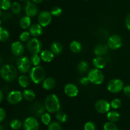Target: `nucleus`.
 Masks as SVG:
<instances>
[{
    "label": "nucleus",
    "instance_id": "f257e3e1",
    "mask_svg": "<svg viewBox=\"0 0 130 130\" xmlns=\"http://www.w3.org/2000/svg\"><path fill=\"white\" fill-rule=\"evenodd\" d=\"M44 107L49 113H57L60 110V102L56 94H51L47 96L44 101Z\"/></svg>",
    "mask_w": 130,
    "mask_h": 130
},
{
    "label": "nucleus",
    "instance_id": "f03ea898",
    "mask_svg": "<svg viewBox=\"0 0 130 130\" xmlns=\"http://www.w3.org/2000/svg\"><path fill=\"white\" fill-rule=\"evenodd\" d=\"M1 76L6 82H12L17 76V70L13 65L5 64L0 70Z\"/></svg>",
    "mask_w": 130,
    "mask_h": 130
},
{
    "label": "nucleus",
    "instance_id": "7ed1b4c3",
    "mask_svg": "<svg viewBox=\"0 0 130 130\" xmlns=\"http://www.w3.org/2000/svg\"><path fill=\"white\" fill-rule=\"evenodd\" d=\"M45 70L41 66H34L29 71L30 80L35 84H39L45 79Z\"/></svg>",
    "mask_w": 130,
    "mask_h": 130
},
{
    "label": "nucleus",
    "instance_id": "20e7f679",
    "mask_svg": "<svg viewBox=\"0 0 130 130\" xmlns=\"http://www.w3.org/2000/svg\"><path fill=\"white\" fill-rule=\"evenodd\" d=\"M88 77L90 82L95 85H100L104 80V75L102 71L95 68L89 71Z\"/></svg>",
    "mask_w": 130,
    "mask_h": 130
},
{
    "label": "nucleus",
    "instance_id": "39448f33",
    "mask_svg": "<svg viewBox=\"0 0 130 130\" xmlns=\"http://www.w3.org/2000/svg\"><path fill=\"white\" fill-rule=\"evenodd\" d=\"M31 62L26 56H20L17 61V67L18 70L22 73H26L30 70Z\"/></svg>",
    "mask_w": 130,
    "mask_h": 130
},
{
    "label": "nucleus",
    "instance_id": "423d86ee",
    "mask_svg": "<svg viewBox=\"0 0 130 130\" xmlns=\"http://www.w3.org/2000/svg\"><path fill=\"white\" fill-rule=\"evenodd\" d=\"M27 48L32 54H38L41 52V42L36 37H34L28 41Z\"/></svg>",
    "mask_w": 130,
    "mask_h": 130
},
{
    "label": "nucleus",
    "instance_id": "0eeeda50",
    "mask_svg": "<svg viewBox=\"0 0 130 130\" xmlns=\"http://www.w3.org/2000/svg\"><path fill=\"white\" fill-rule=\"evenodd\" d=\"M124 84L121 79H114L110 80L107 84V89L112 93H118L123 90Z\"/></svg>",
    "mask_w": 130,
    "mask_h": 130
},
{
    "label": "nucleus",
    "instance_id": "6e6552de",
    "mask_svg": "<svg viewBox=\"0 0 130 130\" xmlns=\"http://www.w3.org/2000/svg\"><path fill=\"white\" fill-rule=\"evenodd\" d=\"M38 24L42 27H46L51 23L52 20V15L51 12L48 11H42L39 13L38 17Z\"/></svg>",
    "mask_w": 130,
    "mask_h": 130
},
{
    "label": "nucleus",
    "instance_id": "1a4fd4ad",
    "mask_svg": "<svg viewBox=\"0 0 130 130\" xmlns=\"http://www.w3.org/2000/svg\"><path fill=\"white\" fill-rule=\"evenodd\" d=\"M23 127L24 130H38L39 124L36 117L30 116L24 120Z\"/></svg>",
    "mask_w": 130,
    "mask_h": 130
},
{
    "label": "nucleus",
    "instance_id": "9d476101",
    "mask_svg": "<svg viewBox=\"0 0 130 130\" xmlns=\"http://www.w3.org/2000/svg\"><path fill=\"white\" fill-rule=\"evenodd\" d=\"M110 108V103L105 99H99L95 104V110L100 113H107Z\"/></svg>",
    "mask_w": 130,
    "mask_h": 130
},
{
    "label": "nucleus",
    "instance_id": "9b49d317",
    "mask_svg": "<svg viewBox=\"0 0 130 130\" xmlns=\"http://www.w3.org/2000/svg\"><path fill=\"white\" fill-rule=\"evenodd\" d=\"M23 98V94L20 90H11L7 96V101L11 105H17L20 103Z\"/></svg>",
    "mask_w": 130,
    "mask_h": 130
},
{
    "label": "nucleus",
    "instance_id": "f8f14e48",
    "mask_svg": "<svg viewBox=\"0 0 130 130\" xmlns=\"http://www.w3.org/2000/svg\"><path fill=\"white\" fill-rule=\"evenodd\" d=\"M123 44L121 38L119 35L113 34L109 37L107 41V46L112 50H116L120 48Z\"/></svg>",
    "mask_w": 130,
    "mask_h": 130
},
{
    "label": "nucleus",
    "instance_id": "ddd939ff",
    "mask_svg": "<svg viewBox=\"0 0 130 130\" xmlns=\"http://www.w3.org/2000/svg\"><path fill=\"white\" fill-rule=\"evenodd\" d=\"M24 10L27 16L29 17H33L36 16L38 13V6H36V3L30 1H27V2L25 3Z\"/></svg>",
    "mask_w": 130,
    "mask_h": 130
},
{
    "label": "nucleus",
    "instance_id": "4468645a",
    "mask_svg": "<svg viewBox=\"0 0 130 130\" xmlns=\"http://www.w3.org/2000/svg\"><path fill=\"white\" fill-rule=\"evenodd\" d=\"M11 53L17 57H20L24 52V46L19 41L13 42L11 45Z\"/></svg>",
    "mask_w": 130,
    "mask_h": 130
},
{
    "label": "nucleus",
    "instance_id": "2eb2a0df",
    "mask_svg": "<svg viewBox=\"0 0 130 130\" xmlns=\"http://www.w3.org/2000/svg\"><path fill=\"white\" fill-rule=\"evenodd\" d=\"M63 90H64L65 94L70 98H74L77 96L79 93V89L77 87L75 84H71V83L66 84L65 85Z\"/></svg>",
    "mask_w": 130,
    "mask_h": 130
},
{
    "label": "nucleus",
    "instance_id": "dca6fc26",
    "mask_svg": "<svg viewBox=\"0 0 130 130\" xmlns=\"http://www.w3.org/2000/svg\"><path fill=\"white\" fill-rule=\"evenodd\" d=\"M44 109H46L45 107L41 103L39 102L34 103L30 106V112L36 117H39L41 116L43 113H44Z\"/></svg>",
    "mask_w": 130,
    "mask_h": 130
},
{
    "label": "nucleus",
    "instance_id": "f3484780",
    "mask_svg": "<svg viewBox=\"0 0 130 130\" xmlns=\"http://www.w3.org/2000/svg\"><path fill=\"white\" fill-rule=\"evenodd\" d=\"M29 32L32 36L38 37L43 34V27L39 24H32L29 28Z\"/></svg>",
    "mask_w": 130,
    "mask_h": 130
},
{
    "label": "nucleus",
    "instance_id": "a211bd4d",
    "mask_svg": "<svg viewBox=\"0 0 130 130\" xmlns=\"http://www.w3.org/2000/svg\"><path fill=\"white\" fill-rule=\"evenodd\" d=\"M40 56L42 61L46 62H50L53 61L55 57V54L52 52V50H44L41 51L40 54Z\"/></svg>",
    "mask_w": 130,
    "mask_h": 130
},
{
    "label": "nucleus",
    "instance_id": "6ab92c4d",
    "mask_svg": "<svg viewBox=\"0 0 130 130\" xmlns=\"http://www.w3.org/2000/svg\"><path fill=\"white\" fill-rule=\"evenodd\" d=\"M93 65L95 68L102 70L106 66V61L102 56H96L93 60Z\"/></svg>",
    "mask_w": 130,
    "mask_h": 130
},
{
    "label": "nucleus",
    "instance_id": "aec40b11",
    "mask_svg": "<svg viewBox=\"0 0 130 130\" xmlns=\"http://www.w3.org/2000/svg\"><path fill=\"white\" fill-rule=\"evenodd\" d=\"M107 45L105 44H99L94 48V53L96 56H102L105 55L108 51Z\"/></svg>",
    "mask_w": 130,
    "mask_h": 130
},
{
    "label": "nucleus",
    "instance_id": "412c9836",
    "mask_svg": "<svg viewBox=\"0 0 130 130\" xmlns=\"http://www.w3.org/2000/svg\"><path fill=\"white\" fill-rule=\"evenodd\" d=\"M56 85V81L53 77L46 78L43 82V87L45 90H51L53 89Z\"/></svg>",
    "mask_w": 130,
    "mask_h": 130
},
{
    "label": "nucleus",
    "instance_id": "4be33fe9",
    "mask_svg": "<svg viewBox=\"0 0 130 130\" xmlns=\"http://www.w3.org/2000/svg\"><path fill=\"white\" fill-rule=\"evenodd\" d=\"M107 119L110 122H116L120 119V114L116 111H109L107 113Z\"/></svg>",
    "mask_w": 130,
    "mask_h": 130
},
{
    "label": "nucleus",
    "instance_id": "5701e85b",
    "mask_svg": "<svg viewBox=\"0 0 130 130\" xmlns=\"http://www.w3.org/2000/svg\"><path fill=\"white\" fill-rule=\"evenodd\" d=\"M23 98L28 101H33L36 98V94L31 89H25L22 93Z\"/></svg>",
    "mask_w": 130,
    "mask_h": 130
},
{
    "label": "nucleus",
    "instance_id": "b1692460",
    "mask_svg": "<svg viewBox=\"0 0 130 130\" xmlns=\"http://www.w3.org/2000/svg\"><path fill=\"white\" fill-rule=\"evenodd\" d=\"M51 50L55 55H58L63 50V46L59 42H53L51 45Z\"/></svg>",
    "mask_w": 130,
    "mask_h": 130
},
{
    "label": "nucleus",
    "instance_id": "393cba45",
    "mask_svg": "<svg viewBox=\"0 0 130 130\" xmlns=\"http://www.w3.org/2000/svg\"><path fill=\"white\" fill-rule=\"evenodd\" d=\"M18 82L22 87L27 88L30 84V79L26 75H22L18 79Z\"/></svg>",
    "mask_w": 130,
    "mask_h": 130
},
{
    "label": "nucleus",
    "instance_id": "a878e982",
    "mask_svg": "<svg viewBox=\"0 0 130 130\" xmlns=\"http://www.w3.org/2000/svg\"><path fill=\"white\" fill-rule=\"evenodd\" d=\"M70 49L74 53L78 54L82 50V45L80 42L77 41H73L70 44Z\"/></svg>",
    "mask_w": 130,
    "mask_h": 130
},
{
    "label": "nucleus",
    "instance_id": "bb28decb",
    "mask_svg": "<svg viewBox=\"0 0 130 130\" xmlns=\"http://www.w3.org/2000/svg\"><path fill=\"white\" fill-rule=\"evenodd\" d=\"M31 24V20L30 17L28 16H24L22 17V19L20 20V26L22 29H26L27 28H29L30 27Z\"/></svg>",
    "mask_w": 130,
    "mask_h": 130
},
{
    "label": "nucleus",
    "instance_id": "cd10ccee",
    "mask_svg": "<svg viewBox=\"0 0 130 130\" xmlns=\"http://www.w3.org/2000/svg\"><path fill=\"white\" fill-rule=\"evenodd\" d=\"M10 126L11 128L13 130H19L23 127V123L21 121L18 119H14L11 121L10 124Z\"/></svg>",
    "mask_w": 130,
    "mask_h": 130
},
{
    "label": "nucleus",
    "instance_id": "c85d7f7f",
    "mask_svg": "<svg viewBox=\"0 0 130 130\" xmlns=\"http://www.w3.org/2000/svg\"><path fill=\"white\" fill-rule=\"evenodd\" d=\"M10 37V33L5 28L1 26L0 28V40L1 42H6Z\"/></svg>",
    "mask_w": 130,
    "mask_h": 130
},
{
    "label": "nucleus",
    "instance_id": "c756f323",
    "mask_svg": "<svg viewBox=\"0 0 130 130\" xmlns=\"http://www.w3.org/2000/svg\"><path fill=\"white\" fill-rule=\"evenodd\" d=\"M77 70L81 73H85L88 70V64L85 61H81L77 64Z\"/></svg>",
    "mask_w": 130,
    "mask_h": 130
},
{
    "label": "nucleus",
    "instance_id": "7c9ffc66",
    "mask_svg": "<svg viewBox=\"0 0 130 130\" xmlns=\"http://www.w3.org/2000/svg\"><path fill=\"white\" fill-rule=\"evenodd\" d=\"M56 119L59 122H66L67 120V115L65 112L60 110L56 113Z\"/></svg>",
    "mask_w": 130,
    "mask_h": 130
},
{
    "label": "nucleus",
    "instance_id": "2f4dec72",
    "mask_svg": "<svg viewBox=\"0 0 130 130\" xmlns=\"http://www.w3.org/2000/svg\"><path fill=\"white\" fill-rule=\"evenodd\" d=\"M30 62H31V64L33 65L34 66H39L41 62V61L40 55L32 54L31 56V57H30Z\"/></svg>",
    "mask_w": 130,
    "mask_h": 130
},
{
    "label": "nucleus",
    "instance_id": "473e14b6",
    "mask_svg": "<svg viewBox=\"0 0 130 130\" xmlns=\"http://www.w3.org/2000/svg\"><path fill=\"white\" fill-rule=\"evenodd\" d=\"M11 0H0V7L3 10H8L11 7Z\"/></svg>",
    "mask_w": 130,
    "mask_h": 130
},
{
    "label": "nucleus",
    "instance_id": "72a5a7b5",
    "mask_svg": "<svg viewBox=\"0 0 130 130\" xmlns=\"http://www.w3.org/2000/svg\"><path fill=\"white\" fill-rule=\"evenodd\" d=\"M11 11L15 15H18L21 11V5L19 2H13L11 5Z\"/></svg>",
    "mask_w": 130,
    "mask_h": 130
},
{
    "label": "nucleus",
    "instance_id": "f704fd0d",
    "mask_svg": "<svg viewBox=\"0 0 130 130\" xmlns=\"http://www.w3.org/2000/svg\"><path fill=\"white\" fill-rule=\"evenodd\" d=\"M41 119L42 122L46 126H48L51 123V119H52V117H51L50 114L48 113H44L41 116Z\"/></svg>",
    "mask_w": 130,
    "mask_h": 130
},
{
    "label": "nucleus",
    "instance_id": "c9c22d12",
    "mask_svg": "<svg viewBox=\"0 0 130 130\" xmlns=\"http://www.w3.org/2000/svg\"><path fill=\"white\" fill-rule=\"evenodd\" d=\"M48 130H62V129L59 122L53 121L48 126Z\"/></svg>",
    "mask_w": 130,
    "mask_h": 130
},
{
    "label": "nucleus",
    "instance_id": "e433bc0d",
    "mask_svg": "<svg viewBox=\"0 0 130 130\" xmlns=\"http://www.w3.org/2000/svg\"><path fill=\"white\" fill-rule=\"evenodd\" d=\"M104 130H118V128L115 122L109 121L104 125Z\"/></svg>",
    "mask_w": 130,
    "mask_h": 130
},
{
    "label": "nucleus",
    "instance_id": "4c0bfd02",
    "mask_svg": "<svg viewBox=\"0 0 130 130\" xmlns=\"http://www.w3.org/2000/svg\"><path fill=\"white\" fill-rule=\"evenodd\" d=\"M110 107L112 108L113 109H118L121 107L122 105V102L120 99L119 98H115V99H112L111 102L110 103Z\"/></svg>",
    "mask_w": 130,
    "mask_h": 130
},
{
    "label": "nucleus",
    "instance_id": "58836bf2",
    "mask_svg": "<svg viewBox=\"0 0 130 130\" xmlns=\"http://www.w3.org/2000/svg\"><path fill=\"white\" fill-rule=\"evenodd\" d=\"M30 34L29 32L28 31H24L20 34V36H19V39H20V42H28L30 40Z\"/></svg>",
    "mask_w": 130,
    "mask_h": 130
},
{
    "label": "nucleus",
    "instance_id": "ea45409f",
    "mask_svg": "<svg viewBox=\"0 0 130 130\" xmlns=\"http://www.w3.org/2000/svg\"><path fill=\"white\" fill-rule=\"evenodd\" d=\"M62 10L61 8L58 7V6H55L51 10V14H52V16L55 17H58L62 14Z\"/></svg>",
    "mask_w": 130,
    "mask_h": 130
},
{
    "label": "nucleus",
    "instance_id": "a19ab883",
    "mask_svg": "<svg viewBox=\"0 0 130 130\" xmlns=\"http://www.w3.org/2000/svg\"><path fill=\"white\" fill-rule=\"evenodd\" d=\"M84 130H96V125L93 122L89 121L85 123Z\"/></svg>",
    "mask_w": 130,
    "mask_h": 130
},
{
    "label": "nucleus",
    "instance_id": "79ce46f5",
    "mask_svg": "<svg viewBox=\"0 0 130 130\" xmlns=\"http://www.w3.org/2000/svg\"><path fill=\"white\" fill-rule=\"evenodd\" d=\"M123 93L127 97H130V85H126L123 88Z\"/></svg>",
    "mask_w": 130,
    "mask_h": 130
},
{
    "label": "nucleus",
    "instance_id": "37998d69",
    "mask_svg": "<svg viewBox=\"0 0 130 130\" xmlns=\"http://www.w3.org/2000/svg\"><path fill=\"white\" fill-rule=\"evenodd\" d=\"M6 117V112L4 108H0V122H2Z\"/></svg>",
    "mask_w": 130,
    "mask_h": 130
},
{
    "label": "nucleus",
    "instance_id": "c03bdc74",
    "mask_svg": "<svg viewBox=\"0 0 130 130\" xmlns=\"http://www.w3.org/2000/svg\"><path fill=\"white\" fill-rule=\"evenodd\" d=\"M90 80H89L88 77H83L81 78L80 80V84L83 85H86L90 83Z\"/></svg>",
    "mask_w": 130,
    "mask_h": 130
},
{
    "label": "nucleus",
    "instance_id": "a18cd8bd",
    "mask_svg": "<svg viewBox=\"0 0 130 130\" xmlns=\"http://www.w3.org/2000/svg\"><path fill=\"white\" fill-rule=\"evenodd\" d=\"M125 24L127 29L130 31V14H128V15H127L126 17Z\"/></svg>",
    "mask_w": 130,
    "mask_h": 130
},
{
    "label": "nucleus",
    "instance_id": "49530a36",
    "mask_svg": "<svg viewBox=\"0 0 130 130\" xmlns=\"http://www.w3.org/2000/svg\"><path fill=\"white\" fill-rule=\"evenodd\" d=\"M3 99V93L2 90H0V102H2Z\"/></svg>",
    "mask_w": 130,
    "mask_h": 130
},
{
    "label": "nucleus",
    "instance_id": "de8ad7c7",
    "mask_svg": "<svg viewBox=\"0 0 130 130\" xmlns=\"http://www.w3.org/2000/svg\"><path fill=\"white\" fill-rule=\"evenodd\" d=\"M44 0H32L33 2L34 3H42Z\"/></svg>",
    "mask_w": 130,
    "mask_h": 130
},
{
    "label": "nucleus",
    "instance_id": "09e8293b",
    "mask_svg": "<svg viewBox=\"0 0 130 130\" xmlns=\"http://www.w3.org/2000/svg\"><path fill=\"white\" fill-rule=\"evenodd\" d=\"M0 130H5V129H4L3 126L2 125H1V126H0Z\"/></svg>",
    "mask_w": 130,
    "mask_h": 130
},
{
    "label": "nucleus",
    "instance_id": "8fccbe9b",
    "mask_svg": "<svg viewBox=\"0 0 130 130\" xmlns=\"http://www.w3.org/2000/svg\"><path fill=\"white\" fill-rule=\"evenodd\" d=\"M19 1H25V0H19Z\"/></svg>",
    "mask_w": 130,
    "mask_h": 130
},
{
    "label": "nucleus",
    "instance_id": "3c124183",
    "mask_svg": "<svg viewBox=\"0 0 130 130\" xmlns=\"http://www.w3.org/2000/svg\"><path fill=\"white\" fill-rule=\"evenodd\" d=\"M120 130H124V129H120Z\"/></svg>",
    "mask_w": 130,
    "mask_h": 130
},
{
    "label": "nucleus",
    "instance_id": "603ef678",
    "mask_svg": "<svg viewBox=\"0 0 130 130\" xmlns=\"http://www.w3.org/2000/svg\"><path fill=\"white\" fill-rule=\"evenodd\" d=\"M85 1H87V0H85Z\"/></svg>",
    "mask_w": 130,
    "mask_h": 130
}]
</instances>
